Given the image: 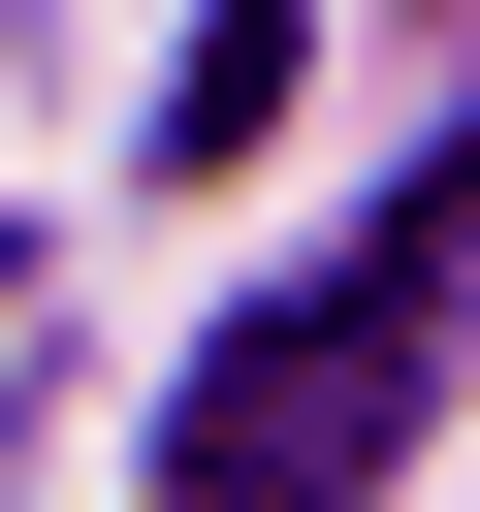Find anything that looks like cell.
Masks as SVG:
<instances>
[{"label": "cell", "instance_id": "obj_1", "mask_svg": "<svg viewBox=\"0 0 480 512\" xmlns=\"http://www.w3.org/2000/svg\"><path fill=\"white\" fill-rule=\"evenodd\" d=\"M448 224H480V160L384 224V256H320V288H256L192 384H160V512H384V448L448 416Z\"/></svg>", "mask_w": 480, "mask_h": 512}, {"label": "cell", "instance_id": "obj_2", "mask_svg": "<svg viewBox=\"0 0 480 512\" xmlns=\"http://www.w3.org/2000/svg\"><path fill=\"white\" fill-rule=\"evenodd\" d=\"M256 128H288V0H224V32L160 64V160H256Z\"/></svg>", "mask_w": 480, "mask_h": 512}]
</instances>
